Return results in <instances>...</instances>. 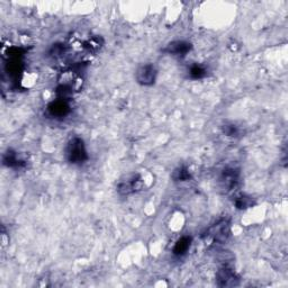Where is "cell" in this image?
Masks as SVG:
<instances>
[{"label":"cell","instance_id":"1","mask_svg":"<svg viewBox=\"0 0 288 288\" xmlns=\"http://www.w3.org/2000/svg\"><path fill=\"white\" fill-rule=\"evenodd\" d=\"M66 158L72 164H81L88 160L85 142L80 138H73L66 148Z\"/></svg>","mask_w":288,"mask_h":288},{"label":"cell","instance_id":"2","mask_svg":"<svg viewBox=\"0 0 288 288\" xmlns=\"http://www.w3.org/2000/svg\"><path fill=\"white\" fill-rule=\"evenodd\" d=\"M142 188V180L138 173L129 175L121 179L117 185V191L121 195H131Z\"/></svg>","mask_w":288,"mask_h":288},{"label":"cell","instance_id":"3","mask_svg":"<svg viewBox=\"0 0 288 288\" xmlns=\"http://www.w3.org/2000/svg\"><path fill=\"white\" fill-rule=\"evenodd\" d=\"M136 81L142 86H151L155 82L157 79V69L153 65L148 63V65L141 66L138 71H136Z\"/></svg>","mask_w":288,"mask_h":288},{"label":"cell","instance_id":"4","mask_svg":"<svg viewBox=\"0 0 288 288\" xmlns=\"http://www.w3.org/2000/svg\"><path fill=\"white\" fill-rule=\"evenodd\" d=\"M216 281L219 287H234L239 285V277L231 268L224 267L217 271Z\"/></svg>","mask_w":288,"mask_h":288},{"label":"cell","instance_id":"5","mask_svg":"<svg viewBox=\"0 0 288 288\" xmlns=\"http://www.w3.org/2000/svg\"><path fill=\"white\" fill-rule=\"evenodd\" d=\"M190 50H191L190 43L185 42V41H175V42L169 43L163 51L169 54H172V56L185 57L186 54H188Z\"/></svg>","mask_w":288,"mask_h":288},{"label":"cell","instance_id":"6","mask_svg":"<svg viewBox=\"0 0 288 288\" xmlns=\"http://www.w3.org/2000/svg\"><path fill=\"white\" fill-rule=\"evenodd\" d=\"M209 235L217 242L226 241L230 235V225L226 221L219 222L209 230Z\"/></svg>","mask_w":288,"mask_h":288},{"label":"cell","instance_id":"7","mask_svg":"<svg viewBox=\"0 0 288 288\" xmlns=\"http://www.w3.org/2000/svg\"><path fill=\"white\" fill-rule=\"evenodd\" d=\"M49 113L51 114L53 117H63L68 115V113L70 112V106L65 99H58L54 100L48 107Z\"/></svg>","mask_w":288,"mask_h":288},{"label":"cell","instance_id":"8","mask_svg":"<svg viewBox=\"0 0 288 288\" xmlns=\"http://www.w3.org/2000/svg\"><path fill=\"white\" fill-rule=\"evenodd\" d=\"M239 179V171L234 168H227L223 171L221 177L222 188L226 190H231L235 186Z\"/></svg>","mask_w":288,"mask_h":288},{"label":"cell","instance_id":"9","mask_svg":"<svg viewBox=\"0 0 288 288\" xmlns=\"http://www.w3.org/2000/svg\"><path fill=\"white\" fill-rule=\"evenodd\" d=\"M191 244V237L190 236H182L181 239L177 241V243L175 244V248H173V254L177 255V257H181L187 253V251L189 250Z\"/></svg>","mask_w":288,"mask_h":288},{"label":"cell","instance_id":"10","mask_svg":"<svg viewBox=\"0 0 288 288\" xmlns=\"http://www.w3.org/2000/svg\"><path fill=\"white\" fill-rule=\"evenodd\" d=\"M4 164L7 167H20L21 166V160L17 158V155L13 151H8L7 153L4 155Z\"/></svg>","mask_w":288,"mask_h":288},{"label":"cell","instance_id":"11","mask_svg":"<svg viewBox=\"0 0 288 288\" xmlns=\"http://www.w3.org/2000/svg\"><path fill=\"white\" fill-rule=\"evenodd\" d=\"M172 178L175 181H187L190 179V173L186 168H178L173 171Z\"/></svg>","mask_w":288,"mask_h":288},{"label":"cell","instance_id":"12","mask_svg":"<svg viewBox=\"0 0 288 288\" xmlns=\"http://www.w3.org/2000/svg\"><path fill=\"white\" fill-rule=\"evenodd\" d=\"M235 206L239 209H246L252 206V199L251 197H248V196L242 195L236 197L235 199Z\"/></svg>","mask_w":288,"mask_h":288},{"label":"cell","instance_id":"13","mask_svg":"<svg viewBox=\"0 0 288 288\" xmlns=\"http://www.w3.org/2000/svg\"><path fill=\"white\" fill-rule=\"evenodd\" d=\"M190 77L193 79H202L205 76H206V69L204 67L196 65L194 67H191V69L189 71Z\"/></svg>","mask_w":288,"mask_h":288},{"label":"cell","instance_id":"14","mask_svg":"<svg viewBox=\"0 0 288 288\" xmlns=\"http://www.w3.org/2000/svg\"><path fill=\"white\" fill-rule=\"evenodd\" d=\"M222 131L226 136H237L240 133L239 127L234 124H232V123H226V124H224L222 126Z\"/></svg>","mask_w":288,"mask_h":288}]
</instances>
